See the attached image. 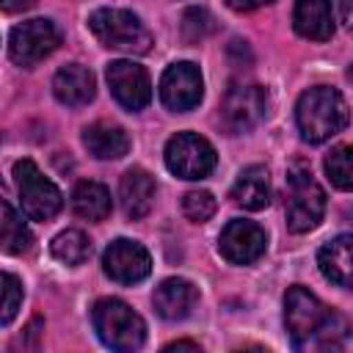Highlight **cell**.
Here are the masks:
<instances>
[{"label":"cell","mask_w":353,"mask_h":353,"mask_svg":"<svg viewBox=\"0 0 353 353\" xmlns=\"http://www.w3.org/2000/svg\"><path fill=\"white\" fill-rule=\"evenodd\" d=\"M284 325L298 347H342L350 334L345 314L328 309L306 287H290L284 295Z\"/></svg>","instance_id":"cell-1"},{"label":"cell","mask_w":353,"mask_h":353,"mask_svg":"<svg viewBox=\"0 0 353 353\" xmlns=\"http://www.w3.org/2000/svg\"><path fill=\"white\" fill-rule=\"evenodd\" d=\"M347 119H350L347 102L331 85H314V88L303 91L295 105L298 130H301L303 141H309V143H323L331 135L342 132Z\"/></svg>","instance_id":"cell-2"},{"label":"cell","mask_w":353,"mask_h":353,"mask_svg":"<svg viewBox=\"0 0 353 353\" xmlns=\"http://www.w3.org/2000/svg\"><path fill=\"white\" fill-rule=\"evenodd\" d=\"M97 336L113 350H138L146 339V323L119 298H102L91 309Z\"/></svg>","instance_id":"cell-3"},{"label":"cell","mask_w":353,"mask_h":353,"mask_svg":"<svg viewBox=\"0 0 353 353\" xmlns=\"http://www.w3.org/2000/svg\"><path fill=\"white\" fill-rule=\"evenodd\" d=\"M287 226L295 234L312 232L325 212V193L303 163H292L287 171Z\"/></svg>","instance_id":"cell-4"},{"label":"cell","mask_w":353,"mask_h":353,"mask_svg":"<svg viewBox=\"0 0 353 353\" xmlns=\"http://www.w3.org/2000/svg\"><path fill=\"white\" fill-rule=\"evenodd\" d=\"M91 33L110 50H121L130 55H143L152 50V33L149 28L124 8H97L88 17Z\"/></svg>","instance_id":"cell-5"},{"label":"cell","mask_w":353,"mask_h":353,"mask_svg":"<svg viewBox=\"0 0 353 353\" xmlns=\"http://www.w3.org/2000/svg\"><path fill=\"white\" fill-rule=\"evenodd\" d=\"M14 179H17V193H19V207L30 221H50L58 215L63 196L50 182L33 160H17L14 163Z\"/></svg>","instance_id":"cell-6"},{"label":"cell","mask_w":353,"mask_h":353,"mask_svg":"<svg viewBox=\"0 0 353 353\" xmlns=\"http://www.w3.org/2000/svg\"><path fill=\"white\" fill-rule=\"evenodd\" d=\"M215 163L218 157L212 143L196 132H176L165 143V165L179 179H204Z\"/></svg>","instance_id":"cell-7"},{"label":"cell","mask_w":353,"mask_h":353,"mask_svg":"<svg viewBox=\"0 0 353 353\" xmlns=\"http://www.w3.org/2000/svg\"><path fill=\"white\" fill-rule=\"evenodd\" d=\"M61 44V33L50 19H28L19 22L11 36H8V55L17 66H36L39 61H44L50 52H55V47Z\"/></svg>","instance_id":"cell-8"},{"label":"cell","mask_w":353,"mask_h":353,"mask_svg":"<svg viewBox=\"0 0 353 353\" xmlns=\"http://www.w3.org/2000/svg\"><path fill=\"white\" fill-rule=\"evenodd\" d=\"M268 110V94L259 85H232L221 102V127L232 135L237 132H248L251 127H256L262 121Z\"/></svg>","instance_id":"cell-9"},{"label":"cell","mask_w":353,"mask_h":353,"mask_svg":"<svg viewBox=\"0 0 353 353\" xmlns=\"http://www.w3.org/2000/svg\"><path fill=\"white\" fill-rule=\"evenodd\" d=\"M201 94H204L201 72L190 61H182V63L168 66L163 72V77H160V99L174 113L193 110L201 102Z\"/></svg>","instance_id":"cell-10"},{"label":"cell","mask_w":353,"mask_h":353,"mask_svg":"<svg viewBox=\"0 0 353 353\" xmlns=\"http://www.w3.org/2000/svg\"><path fill=\"white\" fill-rule=\"evenodd\" d=\"M102 268L119 284H138V281H143L149 276L152 256H149V251L141 243L127 240V237H119V240H113L105 248Z\"/></svg>","instance_id":"cell-11"},{"label":"cell","mask_w":353,"mask_h":353,"mask_svg":"<svg viewBox=\"0 0 353 353\" xmlns=\"http://www.w3.org/2000/svg\"><path fill=\"white\" fill-rule=\"evenodd\" d=\"M265 229L254 221H229L218 237V251L232 265H251L265 254Z\"/></svg>","instance_id":"cell-12"},{"label":"cell","mask_w":353,"mask_h":353,"mask_svg":"<svg viewBox=\"0 0 353 353\" xmlns=\"http://www.w3.org/2000/svg\"><path fill=\"white\" fill-rule=\"evenodd\" d=\"M108 85L116 102L127 110H141L152 99V83L143 66L132 61H113L108 63Z\"/></svg>","instance_id":"cell-13"},{"label":"cell","mask_w":353,"mask_h":353,"mask_svg":"<svg viewBox=\"0 0 353 353\" xmlns=\"http://www.w3.org/2000/svg\"><path fill=\"white\" fill-rule=\"evenodd\" d=\"M94 91H97L94 74L85 66H80V63H66L52 77V94L66 108L88 105L94 99Z\"/></svg>","instance_id":"cell-14"},{"label":"cell","mask_w":353,"mask_h":353,"mask_svg":"<svg viewBox=\"0 0 353 353\" xmlns=\"http://www.w3.org/2000/svg\"><path fill=\"white\" fill-rule=\"evenodd\" d=\"M320 273L345 290H353V234H339L325 243L317 254Z\"/></svg>","instance_id":"cell-15"},{"label":"cell","mask_w":353,"mask_h":353,"mask_svg":"<svg viewBox=\"0 0 353 353\" xmlns=\"http://www.w3.org/2000/svg\"><path fill=\"white\" fill-rule=\"evenodd\" d=\"M119 201H121V210L127 218H132V221L146 218L154 204V179L143 168L124 171L121 182H119Z\"/></svg>","instance_id":"cell-16"},{"label":"cell","mask_w":353,"mask_h":353,"mask_svg":"<svg viewBox=\"0 0 353 353\" xmlns=\"http://www.w3.org/2000/svg\"><path fill=\"white\" fill-rule=\"evenodd\" d=\"M199 301V290L188 281V279H165L154 295H152V303H154V312L163 317V320H182L193 312Z\"/></svg>","instance_id":"cell-17"},{"label":"cell","mask_w":353,"mask_h":353,"mask_svg":"<svg viewBox=\"0 0 353 353\" xmlns=\"http://www.w3.org/2000/svg\"><path fill=\"white\" fill-rule=\"evenodd\" d=\"M295 33L312 41H328L334 36V8L331 0H298L292 11Z\"/></svg>","instance_id":"cell-18"},{"label":"cell","mask_w":353,"mask_h":353,"mask_svg":"<svg viewBox=\"0 0 353 353\" xmlns=\"http://www.w3.org/2000/svg\"><path fill=\"white\" fill-rule=\"evenodd\" d=\"M232 201L243 210H265L270 201V176L265 165H248L240 171L237 182L232 185Z\"/></svg>","instance_id":"cell-19"},{"label":"cell","mask_w":353,"mask_h":353,"mask_svg":"<svg viewBox=\"0 0 353 353\" xmlns=\"http://www.w3.org/2000/svg\"><path fill=\"white\" fill-rule=\"evenodd\" d=\"M83 146L99 160H119L130 152V138L119 124L97 121L83 130Z\"/></svg>","instance_id":"cell-20"},{"label":"cell","mask_w":353,"mask_h":353,"mask_svg":"<svg viewBox=\"0 0 353 353\" xmlns=\"http://www.w3.org/2000/svg\"><path fill=\"white\" fill-rule=\"evenodd\" d=\"M72 210L85 221H105L110 215V193L99 182H77L72 193Z\"/></svg>","instance_id":"cell-21"},{"label":"cell","mask_w":353,"mask_h":353,"mask_svg":"<svg viewBox=\"0 0 353 353\" xmlns=\"http://www.w3.org/2000/svg\"><path fill=\"white\" fill-rule=\"evenodd\" d=\"M33 245V234L25 221L14 212L8 201H3V251L6 254H25Z\"/></svg>","instance_id":"cell-22"},{"label":"cell","mask_w":353,"mask_h":353,"mask_svg":"<svg viewBox=\"0 0 353 353\" xmlns=\"http://www.w3.org/2000/svg\"><path fill=\"white\" fill-rule=\"evenodd\" d=\"M50 251H52V256H55L58 262H63V265H80V262L88 259L91 243H88V237H85L83 232L66 229V232H61V234L50 243Z\"/></svg>","instance_id":"cell-23"},{"label":"cell","mask_w":353,"mask_h":353,"mask_svg":"<svg viewBox=\"0 0 353 353\" xmlns=\"http://www.w3.org/2000/svg\"><path fill=\"white\" fill-rule=\"evenodd\" d=\"M325 174L334 188L353 190V146H336L325 154Z\"/></svg>","instance_id":"cell-24"},{"label":"cell","mask_w":353,"mask_h":353,"mask_svg":"<svg viewBox=\"0 0 353 353\" xmlns=\"http://www.w3.org/2000/svg\"><path fill=\"white\" fill-rule=\"evenodd\" d=\"M215 199H212V193H207V190H188L185 196H182V212H185V218H190L193 223H204V221H210L212 215H215Z\"/></svg>","instance_id":"cell-25"},{"label":"cell","mask_w":353,"mask_h":353,"mask_svg":"<svg viewBox=\"0 0 353 353\" xmlns=\"http://www.w3.org/2000/svg\"><path fill=\"white\" fill-rule=\"evenodd\" d=\"M212 17L204 8H188L182 17V33L188 41H201L207 33H212Z\"/></svg>","instance_id":"cell-26"},{"label":"cell","mask_w":353,"mask_h":353,"mask_svg":"<svg viewBox=\"0 0 353 353\" xmlns=\"http://www.w3.org/2000/svg\"><path fill=\"white\" fill-rule=\"evenodd\" d=\"M19 306H22V284H19L17 276L3 273V314H0V323L8 325L17 317Z\"/></svg>","instance_id":"cell-27"},{"label":"cell","mask_w":353,"mask_h":353,"mask_svg":"<svg viewBox=\"0 0 353 353\" xmlns=\"http://www.w3.org/2000/svg\"><path fill=\"white\" fill-rule=\"evenodd\" d=\"M226 3H229V8H234V11H254V8L268 6V3H273V0H226Z\"/></svg>","instance_id":"cell-28"},{"label":"cell","mask_w":353,"mask_h":353,"mask_svg":"<svg viewBox=\"0 0 353 353\" xmlns=\"http://www.w3.org/2000/svg\"><path fill=\"white\" fill-rule=\"evenodd\" d=\"M0 3H3L6 11H25V8H30L36 0H0Z\"/></svg>","instance_id":"cell-29"},{"label":"cell","mask_w":353,"mask_h":353,"mask_svg":"<svg viewBox=\"0 0 353 353\" xmlns=\"http://www.w3.org/2000/svg\"><path fill=\"white\" fill-rule=\"evenodd\" d=\"M339 11H342L345 25L353 30V0H339Z\"/></svg>","instance_id":"cell-30"},{"label":"cell","mask_w":353,"mask_h":353,"mask_svg":"<svg viewBox=\"0 0 353 353\" xmlns=\"http://www.w3.org/2000/svg\"><path fill=\"white\" fill-rule=\"evenodd\" d=\"M185 347H188V350H199V345H196V342H171L165 350H185Z\"/></svg>","instance_id":"cell-31"},{"label":"cell","mask_w":353,"mask_h":353,"mask_svg":"<svg viewBox=\"0 0 353 353\" xmlns=\"http://www.w3.org/2000/svg\"><path fill=\"white\" fill-rule=\"evenodd\" d=\"M347 218H350V221H353V210H347Z\"/></svg>","instance_id":"cell-32"}]
</instances>
